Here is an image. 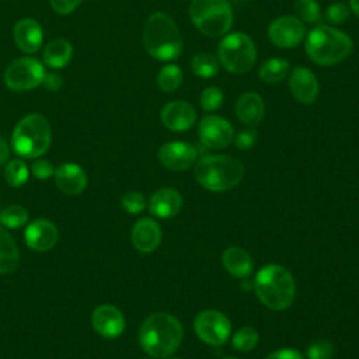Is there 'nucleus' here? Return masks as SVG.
<instances>
[{
    "label": "nucleus",
    "instance_id": "13",
    "mask_svg": "<svg viewBox=\"0 0 359 359\" xmlns=\"http://www.w3.org/2000/svg\"><path fill=\"white\" fill-rule=\"evenodd\" d=\"M196 149L187 142H168L158 150L160 163L171 171H184L196 161Z\"/></svg>",
    "mask_w": 359,
    "mask_h": 359
},
{
    "label": "nucleus",
    "instance_id": "41",
    "mask_svg": "<svg viewBox=\"0 0 359 359\" xmlns=\"http://www.w3.org/2000/svg\"><path fill=\"white\" fill-rule=\"evenodd\" d=\"M62 77L59 74H46L45 76V80H43V84L48 87V90L50 91H57L60 87H62Z\"/></svg>",
    "mask_w": 359,
    "mask_h": 359
},
{
    "label": "nucleus",
    "instance_id": "38",
    "mask_svg": "<svg viewBox=\"0 0 359 359\" xmlns=\"http://www.w3.org/2000/svg\"><path fill=\"white\" fill-rule=\"evenodd\" d=\"M233 139H234V144L238 149H241V150L251 149L255 144V142H257V130L251 129V128L243 129Z\"/></svg>",
    "mask_w": 359,
    "mask_h": 359
},
{
    "label": "nucleus",
    "instance_id": "4",
    "mask_svg": "<svg viewBox=\"0 0 359 359\" xmlns=\"http://www.w3.org/2000/svg\"><path fill=\"white\" fill-rule=\"evenodd\" d=\"M309 57L321 66H331L346 59L353 50L352 39L331 25H317L304 41Z\"/></svg>",
    "mask_w": 359,
    "mask_h": 359
},
{
    "label": "nucleus",
    "instance_id": "30",
    "mask_svg": "<svg viewBox=\"0 0 359 359\" xmlns=\"http://www.w3.org/2000/svg\"><path fill=\"white\" fill-rule=\"evenodd\" d=\"M28 175H29V170H28L27 164L20 158L7 161V164L4 167V171H3L4 181L10 187H14V188L22 187L27 182Z\"/></svg>",
    "mask_w": 359,
    "mask_h": 359
},
{
    "label": "nucleus",
    "instance_id": "27",
    "mask_svg": "<svg viewBox=\"0 0 359 359\" xmlns=\"http://www.w3.org/2000/svg\"><path fill=\"white\" fill-rule=\"evenodd\" d=\"M191 69L194 74L202 79H210L219 72V60L208 52H199L191 59Z\"/></svg>",
    "mask_w": 359,
    "mask_h": 359
},
{
    "label": "nucleus",
    "instance_id": "28",
    "mask_svg": "<svg viewBox=\"0 0 359 359\" xmlns=\"http://www.w3.org/2000/svg\"><path fill=\"white\" fill-rule=\"evenodd\" d=\"M28 219V210L21 205H10L0 210V224L4 229H20Z\"/></svg>",
    "mask_w": 359,
    "mask_h": 359
},
{
    "label": "nucleus",
    "instance_id": "9",
    "mask_svg": "<svg viewBox=\"0 0 359 359\" xmlns=\"http://www.w3.org/2000/svg\"><path fill=\"white\" fill-rule=\"evenodd\" d=\"M43 65L35 57H20L11 62L4 72V83L13 91H28L45 80Z\"/></svg>",
    "mask_w": 359,
    "mask_h": 359
},
{
    "label": "nucleus",
    "instance_id": "32",
    "mask_svg": "<svg viewBox=\"0 0 359 359\" xmlns=\"http://www.w3.org/2000/svg\"><path fill=\"white\" fill-rule=\"evenodd\" d=\"M231 344L236 349L248 352L258 344V332L251 327H243L237 330L231 338Z\"/></svg>",
    "mask_w": 359,
    "mask_h": 359
},
{
    "label": "nucleus",
    "instance_id": "44",
    "mask_svg": "<svg viewBox=\"0 0 359 359\" xmlns=\"http://www.w3.org/2000/svg\"><path fill=\"white\" fill-rule=\"evenodd\" d=\"M223 359H237V358H223Z\"/></svg>",
    "mask_w": 359,
    "mask_h": 359
},
{
    "label": "nucleus",
    "instance_id": "5",
    "mask_svg": "<svg viewBox=\"0 0 359 359\" xmlns=\"http://www.w3.org/2000/svg\"><path fill=\"white\" fill-rule=\"evenodd\" d=\"M244 177V165L240 160L224 156H205L195 165V178L206 189L223 192L234 188Z\"/></svg>",
    "mask_w": 359,
    "mask_h": 359
},
{
    "label": "nucleus",
    "instance_id": "43",
    "mask_svg": "<svg viewBox=\"0 0 359 359\" xmlns=\"http://www.w3.org/2000/svg\"><path fill=\"white\" fill-rule=\"evenodd\" d=\"M349 8L359 17V0H349Z\"/></svg>",
    "mask_w": 359,
    "mask_h": 359
},
{
    "label": "nucleus",
    "instance_id": "6",
    "mask_svg": "<svg viewBox=\"0 0 359 359\" xmlns=\"http://www.w3.org/2000/svg\"><path fill=\"white\" fill-rule=\"evenodd\" d=\"M52 143V129L41 114H29L18 121L11 135L13 150L24 158H38Z\"/></svg>",
    "mask_w": 359,
    "mask_h": 359
},
{
    "label": "nucleus",
    "instance_id": "14",
    "mask_svg": "<svg viewBox=\"0 0 359 359\" xmlns=\"http://www.w3.org/2000/svg\"><path fill=\"white\" fill-rule=\"evenodd\" d=\"M57 237L59 233L55 223L43 217L31 222L24 231L25 244L36 252L52 250L57 243Z\"/></svg>",
    "mask_w": 359,
    "mask_h": 359
},
{
    "label": "nucleus",
    "instance_id": "8",
    "mask_svg": "<svg viewBox=\"0 0 359 359\" xmlns=\"http://www.w3.org/2000/svg\"><path fill=\"white\" fill-rule=\"evenodd\" d=\"M217 56L219 62L227 72L241 74L251 70L255 65V43L244 32H231L220 41Z\"/></svg>",
    "mask_w": 359,
    "mask_h": 359
},
{
    "label": "nucleus",
    "instance_id": "2",
    "mask_svg": "<svg viewBox=\"0 0 359 359\" xmlns=\"http://www.w3.org/2000/svg\"><path fill=\"white\" fill-rule=\"evenodd\" d=\"M143 45L151 57L168 62L181 55L182 36L174 20L165 13L157 11L144 22Z\"/></svg>",
    "mask_w": 359,
    "mask_h": 359
},
{
    "label": "nucleus",
    "instance_id": "39",
    "mask_svg": "<svg viewBox=\"0 0 359 359\" xmlns=\"http://www.w3.org/2000/svg\"><path fill=\"white\" fill-rule=\"evenodd\" d=\"M83 0H50V6L53 8V11H56L57 14L66 15L70 14L72 11H74L80 3Z\"/></svg>",
    "mask_w": 359,
    "mask_h": 359
},
{
    "label": "nucleus",
    "instance_id": "23",
    "mask_svg": "<svg viewBox=\"0 0 359 359\" xmlns=\"http://www.w3.org/2000/svg\"><path fill=\"white\" fill-rule=\"evenodd\" d=\"M226 271L236 278H247L254 268L252 258L240 247H229L222 255Z\"/></svg>",
    "mask_w": 359,
    "mask_h": 359
},
{
    "label": "nucleus",
    "instance_id": "16",
    "mask_svg": "<svg viewBox=\"0 0 359 359\" xmlns=\"http://www.w3.org/2000/svg\"><path fill=\"white\" fill-rule=\"evenodd\" d=\"M163 125L174 132H184L194 126L196 112L194 107L185 101H171L165 104L160 112Z\"/></svg>",
    "mask_w": 359,
    "mask_h": 359
},
{
    "label": "nucleus",
    "instance_id": "29",
    "mask_svg": "<svg viewBox=\"0 0 359 359\" xmlns=\"http://www.w3.org/2000/svg\"><path fill=\"white\" fill-rule=\"evenodd\" d=\"M157 84L164 93H174L182 84V70L177 65H167L157 74Z\"/></svg>",
    "mask_w": 359,
    "mask_h": 359
},
{
    "label": "nucleus",
    "instance_id": "37",
    "mask_svg": "<svg viewBox=\"0 0 359 359\" xmlns=\"http://www.w3.org/2000/svg\"><path fill=\"white\" fill-rule=\"evenodd\" d=\"M31 174L36 178V180H48L50 177H53L55 174V167L49 160L45 158H36L32 164H31Z\"/></svg>",
    "mask_w": 359,
    "mask_h": 359
},
{
    "label": "nucleus",
    "instance_id": "33",
    "mask_svg": "<svg viewBox=\"0 0 359 359\" xmlns=\"http://www.w3.org/2000/svg\"><path fill=\"white\" fill-rule=\"evenodd\" d=\"M351 15V8L349 6H346L345 3L341 1H335L331 3L325 11H324V18L327 22H330L331 25H341L345 24L348 21Z\"/></svg>",
    "mask_w": 359,
    "mask_h": 359
},
{
    "label": "nucleus",
    "instance_id": "22",
    "mask_svg": "<svg viewBox=\"0 0 359 359\" xmlns=\"http://www.w3.org/2000/svg\"><path fill=\"white\" fill-rule=\"evenodd\" d=\"M264 101L257 93H244L236 102V115L244 125L255 126L264 116Z\"/></svg>",
    "mask_w": 359,
    "mask_h": 359
},
{
    "label": "nucleus",
    "instance_id": "31",
    "mask_svg": "<svg viewBox=\"0 0 359 359\" xmlns=\"http://www.w3.org/2000/svg\"><path fill=\"white\" fill-rule=\"evenodd\" d=\"M294 10L299 15V20L307 24H318L323 20L321 7L317 0H296Z\"/></svg>",
    "mask_w": 359,
    "mask_h": 359
},
{
    "label": "nucleus",
    "instance_id": "21",
    "mask_svg": "<svg viewBox=\"0 0 359 359\" xmlns=\"http://www.w3.org/2000/svg\"><path fill=\"white\" fill-rule=\"evenodd\" d=\"M182 206L181 194L174 188H161L156 191L149 202V210L153 216L168 219L175 216Z\"/></svg>",
    "mask_w": 359,
    "mask_h": 359
},
{
    "label": "nucleus",
    "instance_id": "10",
    "mask_svg": "<svg viewBox=\"0 0 359 359\" xmlns=\"http://www.w3.org/2000/svg\"><path fill=\"white\" fill-rule=\"evenodd\" d=\"M194 330L205 344L216 346L229 339L231 324L223 313L217 310H203L195 317Z\"/></svg>",
    "mask_w": 359,
    "mask_h": 359
},
{
    "label": "nucleus",
    "instance_id": "24",
    "mask_svg": "<svg viewBox=\"0 0 359 359\" xmlns=\"http://www.w3.org/2000/svg\"><path fill=\"white\" fill-rule=\"evenodd\" d=\"M20 264V251L11 234L0 226V275L15 271Z\"/></svg>",
    "mask_w": 359,
    "mask_h": 359
},
{
    "label": "nucleus",
    "instance_id": "7",
    "mask_svg": "<svg viewBox=\"0 0 359 359\" xmlns=\"http://www.w3.org/2000/svg\"><path fill=\"white\" fill-rule=\"evenodd\" d=\"M189 17L203 35L212 38L223 36L233 25V11L227 0H192Z\"/></svg>",
    "mask_w": 359,
    "mask_h": 359
},
{
    "label": "nucleus",
    "instance_id": "45",
    "mask_svg": "<svg viewBox=\"0 0 359 359\" xmlns=\"http://www.w3.org/2000/svg\"><path fill=\"white\" fill-rule=\"evenodd\" d=\"M172 359H178V358H172Z\"/></svg>",
    "mask_w": 359,
    "mask_h": 359
},
{
    "label": "nucleus",
    "instance_id": "34",
    "mask_svg": "<svg viewBox=\"0 0 359 359\" xmlns=\"http://www.w3.org/2000/svg\"><path fill=\"white\" fill-rule=\"evenodd\" d=\"M223 98H224L223 93L219 87H216V86L206 87L201 94V107L205 112L216 111L217 108L222 107Z\"/></svg>",
    "mask_w": 359,
    "mask_h": 359
},
{
    "label": "nucleus",
    "instance_id": "1",
    "mask_svg": "<svg viewBox=\"0 0 359 359\" xmlns=\"http://www.w3.org/2000/svg\"><path fill=\"white\" fill-rule=\"evenodd\" d=\"M184 332L177 317L168 313H154L140 325L139 344L153 358H167L181 345Z\"/></svg>",
    "mask_w": 359,
    "mask_h": 359
},
{
    "label": "nucleus",
    "instance_id": "12",
    "mask_svg": "<svg viewBox=\"0 0 359 359\" xmlns=\"http://www.w3.org/2000/svg\"><path fill=\"white\" fill-rule=\"evenodd\" d=\"M201 142L209 149H224L234 137V129L229 121L217 115L205 116L198 125Z\"/></svg>",
    "mask_w": 359,
    "mask_h": 359
},
{
    "label": "nucleus",
    "instance_id": "18",
    "mask_svg": "<svg viewBox=\"0 0 359 359\" xmlns=\"http://www.w3.org/2000/svg\"><path fill=\"white\" fill-rule=\"evenodd\" d=\"M133 247L143 254L153 252L161 241V229L153 219L143 217L137 220L130 233Z\"/></svg>",
    "mask_w": 359,
    "mask_h": 359
},
{
    "label": "nucleus",
    "instance_id": "17",
    "mask_svg": "<svg viewBox=\"0 0 359 359\" xmlns=\"http://www.w3.org/2000/svg\"><path fill=\"white\" fill-rule=\"evenodd\" d=\"M289 87L293 97L304 105L313 104L320 93L317 77L314 76L313 72L303 66L294 67L292 70L289 76Z\"/></svg>",
    "mask_w": 359,
    "mask_h": 359
},
{
    "label": "nucleus",
    "instance_id": "36",
    "mask_svg": "<svg viewBox=\"0 0 359 359\" xmlns=\"http://www.w3.org/2000/svg\"><path fill=\"white\" fill-rule=\"evenodd\" d=\"M334 355V346L327 339L313 341L307 348L309 359H331Z\"/></svg>",
    "mask_w": 359,
    "mask_h": 359
},
{
    "label": "nucleus",
    "instance_id": "26",
    "mask_svg": "<svg viewBox=\"0 0 359 359\" xmlns=\"http://www.w3.org/2000/svg\"><path fill=\"white\" fill-rule=\"evenodd\" d=\"M289 69H290V65L287 60L279 59V57H271L261 65L258 74H259V79L265 83H279L287 76Z\"/></svg>",
    "mask_w": 359,
    "mask_h": 359
},
{
    "label": "nucleus",
    "instance_id": "20",
    "mask_svg": "<svg viewBox=\"0 0 359 359\" xmlns=\"http://www.w3.org/2000/svg\"><path fill=\"white\" fill-rule=\"evenodd\" d=\"M14 41L18 49L25 53H34L39 50L43 42V31L38 21L34 18H22L14 25Z\"/></svg>",
    "mask_w": 359,
    "mask_h": 359
},
{
    "label": "nucleus",
    "instance_id": "35",
    "mask_svg": "<svg viewBox=\"0 0 359 359\" xmlns=\"http://www.w3.org/2000/svg\"><path fill=\"white\" fill-rule=\"evenodd\" d=\"M122 208L123 210H126L130 215H136L144 210L146 208V201L143 194L137 192V191H129L122 196Z\"/></svg>",
    "mask_w": 359,
    "mask_h": 359
},
{
    "label": "nucleus",
    "instance_id": "15",
    "mask_svg": "<svg viewBox=\"0 0 359 359\" xmlns=\"http://www.w3.org/2000/svg\"><path fill=\"white\" fill-rule=\"evenodd\" d=\"M91 324L101 337L116 338L125 330V317L118 307L101 304L94 309L91 314Z\"/></svg>",
    "mask_w": 359,
    "mask_h": 359
},
{
    "label": "nucleus",
    "instance_id": "11",
    "mask_svg": "<svg viewBox=\"0 0 359 359\" xmlns=\"http://www.w3.org/2000/svg\"><path fill=\"white\" fill-rule=\"evenodd\" d=\"M304 22L293 15L278 17L268 27V38L278 48H294L304 39Z\"/></svg>",
    "mask_w": 359,
    "mask_h": 359
},
{
    "label": "nucleus",
    "instance_id": "19",
    "mask_svg": "<svg viewBox=\"0 0 359 359\" xmlns=\"http://www.w3.org/2000/svg\"><path fill=\"white\" fill-rule=\"evenodd\" d=\"M55 184L66 195H79L87 187L86 171L74 163H63L55 170Z\"/></svg>",
    "mask_w": 359,
    "mask_h": 359
},
{
    "label": "nucleus",
    "instance_id": "42",
    "mask_svg": "<svg viewBox=\"0 0 359 359\" xmlns=\"http://www.w3.org/2000/svg\"><path fill=\"white\" fill-rule=\"evenodd\" d=\"M8 156H10V146L6 142V139L0 136V165L7 163Z\"/></svg>",
    "mask_w": 359,
    "mask_h": 359
},
{
    "label": "nucleus",
    "instance_id": "40",
    "mask_svg": "<svg viewBox=\"0 0 359 359\" xmlns=\"http://www.w3.org/2000/svg\"><path fill=\"white\" fill-rule=\"evenodd\" d=\"M265 359H303V356L293 348H282L271 352Z\"/></svg>",
    "mask_w": 359,
    "mask_h": 359
},
{
    "label": "nucleus",
    "instance_id": "25",
    "mask_svg": "<svg viewBox=\"0 0 359 359\" xmlns=\"http://www.w3.org/2000/svg\"><path fill=\"white\" fill-rule=\"evenodd\" d=\"M73 56V48L66 39H53L45 46L43 62L52 69L65 67Z\"/></svg>",
    "mask_w": 359,
    "mask_h": 359
},
{
    "label": "nucleus",
    "instance_id": "3",
    "mask_svg": "<svg viewBox=\"0 0 359 359\" xmlns=\"http://www.w3.org/2000/svg\"><path fill=\"white\" fill-rule=\"evenodd\" d=\"M254 290L259 302L271 310L287 309L296 296V283L292 273L282 265L269 264L254 278Z\"/></svg>",
    "mask_w": 359,
    "mask_h": 359
}]
</instances>
